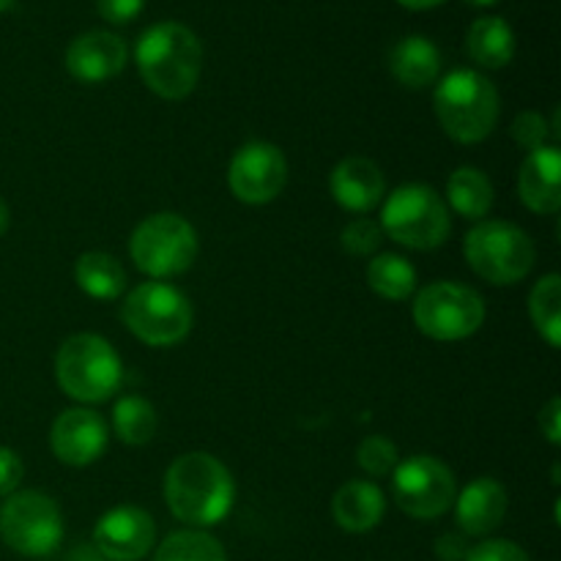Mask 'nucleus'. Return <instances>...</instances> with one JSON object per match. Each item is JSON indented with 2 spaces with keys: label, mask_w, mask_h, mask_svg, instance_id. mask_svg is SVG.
Segmentation results:
<instances>
[{
  "label": "nucleus",
  "mask_w": 561,
  "mask_h": 561,
  "mask_svg": "<svg viewBox=\"0 0 561 561\" xmlns=\"http://www.w3.org/2000/svg\"><path fill=\"white\" fill-rule=\"evenodd\" d=\"M162 493L173 518L190 529H208L222 524L233 510L236 482L228 466L211 453H186L164 471Z\"/></svg>",
  "instance_id": "f257e3e1"
},
{
  "label": "nucleus",
  "mask_w": 561,
  "mask_h": 561,
  "mask_svg": "<svg viewBox=\"0 0 561 561\" xmlns=\"http://www.w3.org/2000/svg\"><path fill=\"white\" fill-rule=\"evenodd\" d=\"M135 60L148 91L168 102H181L201 80L203 44L181 22H157L137 38Z\"/></svg>",
  "instance_id": "f03ea898"
},
{
  "label": "nucleus",
  "mask_w": 561,
  "mask_h": 561,
  "mask_svg": "<svg viewBox=\"0 0 561 561\" xmlns=\"http://www.w3.org/2000/svg\"><path fill=\"white\" fill-rule=\"evenodd\" d=\"M433 107L444 135L463 146H474L496 129L502 96L480 71L455 69L436 85Z\"/></svg>",
  "instance_id": "7ed1b4c3"
},
{
  "label": "nucleus",
  "mask_w": 561,
  "mask_h": 561,
  "mask_svg": "<svg viewBox=\"0 0 561 561\" xmlns=\"http://www.w3.org/2000/svg\"><path fill=\"white\" fill-rule=\"evenodd\" d=\"M55 381L77 403H104L124 381V365L113 345L93 332L71 334L55 354Z\"/></svg>",
  "instance_id": "20e7f679"
},
{
  "label": "nucleus",
  "mask_w": 561,
  "mask_h": 561,
  "mask_svg": "<svg viewBox=\"0 0 561 561\" xmlns=\"http://www.w3.org/2000/svg\"><path fill=\"white\" fill-rule=\"evenodd\" d=\"M463 255L471 272L485 283L507 288L531 274L537 250L531 236L507 219H480L463 239Z\"/></svg>",
  "instance_id": "39448f33"
},
{
  "label": "nucleus",
  "mask_w": 561,
  "mask_h": 561,
  "mask_svg": "<svg viewBox=\"0 0 561 561\" xmlns=\"http://www.w3.org/2000/svg\"><path fill=\"white\" fill-rule=\"evenodd\" d=\"M121 318L140 343L151 348H170L184 343L186 334L192 332L195 310L175 285L164 279H148L126 294Z\"/></svg>",
  "instance_id": "423d86ee"
},
{
  "label": "nucleus",
  "mask_w": 561,
  "mask_h": 561,
  "mask_svg": "<svg viewBox=\"0 0 561 561\" xmlns=\"http://www.w3.org/2000/svg\"><path fill=\"white\" fill-rule=\"evenodd\" d=\"M381 230L409 250H436L449 239L453 219L444 197L433 186L403 184L381 201Z\"/></svg>",
  "instance_id": "0eeeda50"
},
{
  "label": "nucleus",
  "mask_w": 561,
  "mask_h": 561,
  "mask_svg": "<svg viewBox=\"0 0 561 561\" xmlns=\"http://www.w3.org/2000/svg\"><path fill=\"white\" fill-rule=\"evenodd\" d=\"M197 230L190 219L173 211H159L142 219L129 239V255L135 266L151 279H170L190 272L195 263Z\"/></svg>",
  "instance_id": "6e6552de"
},
{
  "label": "nucleus",
  "mask_w": 561,
  "mask_h": 561,
  "mask_svg": "<svg viewBox=\"0 0 561 561\" xmlns=\"http://www.w3.org/2000/svg\"><path fill=\"white\" fill-rule=\"evenodd\" d=\"M0 537L20 557H53L64 542V513L47 493L16 491L0 507Z\"/></svg>",
  "instance_id": "1a4fd4ad"
},
{
  "label": "nucleus",
  "mask_w": 561,
  "mask_h": 561,
  "mask_svg": "<svg viewBox=\"0 0 561 561\" xmlns=\"http://www.w3.org/2000/svg\"><path fill=\"white\" fill-rule=\"evenodd\" d=\"M414 323L425 337L458 343L480 332L485 323V301L469 285L438 279L414 296Z\"/></svg>",
  "instance_id": "9d476101"
},
{
  "label": "nucleus",
  "mask_w": 561,
  "mask_h": 561,
  "mask_svg": "<svg viewBox=\"0 0 561 561\" xmlns=\"http://www.w3.org/2000/svg\"><path fill=\"white\" fill-rule=\"evenodd\" d=\"M392 496L409 518L433 520L453 510L458 482L436 455H411L392 471Z\"/></svg>",
  "instance_id": "9b49d317"
},
{
  "label": "nucleus",
  "mask_w": 561,
  "mask_h": 561,
  "mask_svg": "<svg viewBox=\"0 0 561 561\" xmlns=\"http://www.w3.org/2000/svg\"><path fill=\"white\" fill-rule=\"evenodd\" d=\"M285 184H288V162L274 142H244L230 159L228 186L236 201L247 206H266L277 201Z\"/></svg>",
  "instance_id": "f8f14e48"
},
{
  "label": "nucleus",
  "mask_w": 561,
  "mask_h": 561,
  "mask_svg": "<svg viewBox=\"0 0 561 561\" xmlns=\"http://www.w3.org/2000/svg\"><path fill=\"white\" fill-rule=\"evenodd\" d=\"M93 546L107 561H140L157 546V524L146 510L121 504L96 520Z\"/></svg>",
  "instance_id": "ddd939ff"
},
{
  "label": "nucleus",
  "mask_w": 561,
  "mask_h": 561,
  "mask_svg": "<svg viewBox=\"0 0 561 561\" xmlns=\"http://www.w3.org/2000/svg\"><path fill=\"white\" fill-rule=\"evenodd\" d=\"M110 442V427L93 409H66L49 427V449L55 458L75 469L96 463Z\"/></svg>",
  "instance_id": "4468645a"
},
{
  "label": "nucleus",
  "mask_w": 561,
  "mask_h": 561,
  "mask_svg": "<svg viewBox=\"0 0 561 561\" xmlns=\"http://www.w3.org/2000/svg\"><path fill=\"white\" fill-rule=\"evenodd\" d=\"M124 38L110 31H88L77 36L66 49V69L77 82L99 85L118 77L126 66Z\"/></svg>",
  "instance_id": "2eb2a0df"
},
{
  "label": "nucleus",
  "mask_w": 561,
  "mask_h": 561,
  "mask_svg": "<svg viewBox=\"0 0 561 561\" xmlns=\"http://www.w3.org/2000/svg\"><path fill=\"white\" fill-rule=\"evenodd\" d=\"M334 203L351 214H370L387 197V179L367 157H345L329 175Z\"/></svg>",
  "instance_id": "dca6fc26"
},
{
  "label": "nucleus",
  "mask_w": 561,
  "mask_h": 561,
  "mask_svg": "<svg viewBox=\"0 0 561 561\" xmlns=\"http://www.w3.org/2000/svg\"><path fill=\"white\" fill-rule=\"evenodd\" d=\"M453 507L460 535L488 537L502 526L504 515H507V488L493 477H477L460 491V496H455Z\"/></svg>",
  "instance_id": "f3484780"
},
{
  "label": "nucleus",
  "mask_w": 561,
  "mask_h": 561,
  "mask_svg": "<svg viewBox=\"0 0 561 561\" xmlns=\"http://www.w3.org/2000/svg\"><path fill=\"white\" fill-rule=\"evenodd\" d=\"M518 195L535 214H557L561 206V151L557 142L526 153L518 170Z\"/></svg>",
  "instance_id": "a211bd4d"
},
{
  "label": "nucleus",
  "mask_w": 561,
  "mask_h": 561,
  "mask_svg": "<svg viewBox=\"0 0 561 561\" xmlns=\"http://www.w3.org/2000/svg\"><path fill=\"white\" fill-rule=\"evenodd\" d=\"M387 513V502L376 482L370 480H348L337 488L332 499L334 524L351 535H365L381 524Z\"/></svg>",
  "instance_id": "6ab92c4d"
},
{
  "label": "nucleus",
  "mask_w": 561,
  "mask_h": 561,
  "mask_svg": "<svg viewBox=\"0 0 561 561\" xmlns=\"http://www.w3.org/2000/svg\"><path fill=\"white\" fill-rule=\"evenodd\" d=\"M389 71L394 80L411 91L433 85L442 71V53L425 36H405L389 53Z\"/></svg>",
  "instance_id": "aec40b11"
},
{
  "label": "nucleus",
  "mask_w": 561,
  "mask_h": 561,
  "mask_svg": "<svg viewBox=\"0 0 561 561\" xmlns=\"http://www.w3.org/2000/svg\"><path fill=\"white\" fill-rule=\"evenodd\" d=\"M75 283L85 296L96 301H115L126 290V268L110 252H82L75 263Z\"/></svg>",
  "instance_id": "412c9836"
},
{
  "label": "nucleus",
  "mask_w": 561,
  "mask_h": 561,
  "mask_svg": "<svg viewBox=\"0 0 561 561\" xmlns=\"http://www.w3.org/2000/svg\"><path fill=\"white\" fill-rule=\"evenodd\" d=\"M466 49L482 69H504L515 55V33L502 16H480L471 22Z\"/></svg>",
  "instance_id": "4be33fe9"
},
{
  "label": "nucleus",
  "mask_w": 561,
  "mask_h": 561,
  "mask_svg": "<svg viewBox=\"0 0 561 561\" xmlns=\"http://www.w3.org/2000/svg\"><path fill=\"white\" fill-rule=\"evenodd\" d=\"M447 208L463 219L480 222L493 208V184L480 168H458L447 181Z\"/></svg>",
  "instance_id": "5701e85b"
},
{
  "label": "nucleus",
  "mask_w": 561,
  "mask_h": 561,
  "mask_svg": "<svg viewBox=\"0 0 561 561\" xmlns=\"http://www.w3.org/2000/svg\"><path fill=\"white\" fill-rule=\"evenodd\" d=\"M367 285L387 301H409L416 294V268L398 252H381L367 263Z\"/></svg>",
  "instance_id": "b1692460"
},
{
  "label": "nucleus",
  "mask_w": 561,
  "mask_h": 561,
  "mask_svg": "<svg viewBox=\"0 0 561 561\" xmlns=\"http://www.w3.org/2000/svg\"><path fill=\"white\" fill-rule=\"evenodd\" d=\"M157 409L140 394H124L113 409V433L129 447H142L157 436Z\"/></svg>",
  "instance_id": "393cba45"
},
{
  "label": "nucleus",
  "mask_w": 561,
  "mask_h": 561,
  "mask_svg": "<svg viewBox=\"0 0 561 561\" xmlns=\"http://www.w3.org/2000/svg\"><path fill=\"white\" fill-rule=\"evenodd\" d=\"M153 561H228L225 546L203 529H181L157 546Z\"/></svg>",
  "instance_id": "a878e982"
},
{
  "label": "nucleus",
  "mask_w": 561,
  "mask_h": 561,
  "mask_svg": "<svg viewBox=\"0 0 561 561\" xmlns=\"http://www.w3.org/2000/svg\"><path fill=\"white\" fill-rule=\"evenodd\" d=\"M529 316L551 348L561 345V277L546 274L529 294Z\"/></svg>",
  "instance_id": "bb28decb"
},
{
  "label": "nucleus",
  "mask_w": 561,
  "mask_h": 561,
  "mask_svg": "<svg viewBox=\"0 0 561 561\" xmlns=\"http://www.w3.org/2000/svg\"><path fill=\"white\" fill-rule=\"evenodd\" d=\"M356 463L365 474L370 477H387L398 469L400 453L398 444L387 436H367L356 447Z\"/></svg>",
  "instance_id": "cd10ccee"
},
{
  "label": "nucleus",
  "mask_w": 561,
  "mask_h": 561,
  "mask_svg": "<svg viewBox=\"0 0 561 561\" xmlns=\"http://www.w3.org/2000/svg\"><path fill=\"white\" fill-rule=\"evenodd\" d=\"M381 241H383L381 225L370 217L351 219V222L343 228V233H340V244H343V250L354 257L376 255Z\"/></svg>",
  "instance_id": "c85d7f7f"
},
{
  "label": "nucleus",
  "mask_w": 561,
  "mask_h": 561,
  "mask_svg": "<svg viewBox=\"0 0 561 561\" xmlns=\"http://www.w3.org/2000/svg\"><path fill=\"white\" fill-rule=\"evenodd\" d=\"M513 140L518 142L526 151H537V148L548 146V135H551V126H548L546 115L537 113V110H526L518 118L513 121V129H510Z\"/></svg>",
  "instance_id": "c756f323"
},
{
  "label": "nucleus",
  "mask_w": 561,
  "mask_h": 561,
  "mask_svg": "<svg viewBox=\"0 0 561 561\" xmlns=\"http://www.w3.org/2000/svg\"><path fill=\"white\" fill-rule=\"evenodd\" d=\"M463 561H531L529 553L513 540H482L469 548Z\"/></svg>",
  "instance_id": "7c9ffc66"
},
{
  "label": "nucleus",
  "mask_w": 561,
  "mask_h": 561,
  "mask_svg": "<svg viewBox=\"0 0 561 561\" xmlns=\"http://www.w3.org/2000/svg\"><path fill=\"white\" fill-rule=\"evenodd\" d=\"M22 477H25V466L20 455L9 447H0V499L16 493Z\"/></svg>",
  "instance_id": "2f4dec72"
},
{
  "label": "nucleus",
  "mask_w": 561,
  "mask_h": 561,
  "mask_svg": "<svg viewBox=\"0 0 561 561\" xmlns=\"http://www.w3.org/2000/svg\"><path fill=\"white\" fill-rule=\"evenodd\" d=\"M142 3L146 0H96L99 14L113 25H126V22L135 20L142 11Z\"/></svg>",
  "instance_id": "473e14b6"
},
{
  "label": "nucleus",
  "mask_w": 561,
  "mask_h": 561,
  "mask_svg": "<svg viewBox=\"0 0 561 561\" xmlns=\"http://www.w3.org/2000/svg\"><path fill=\"white\" fill-rule=\"evenodd\" d=\"M540 433L548 438V442L553 444V447H559L561 444V400L559 398H551L546 403V409L540 411Z\"/></svg>",
  "instance_id": "72a5a7b5"
},
{
  "label": "nucleus",
  "mask_w": 561,
  "mask_h": 561,
  "mask_svg": "<svg viewBox=\"0 0 561 561\" xmlns=\"http://www.w3.org/2000/svg\"><path fill=\"white\" fill-rule=\"evenodd\" d=\"M469 548H471L469 537L447 531V535H442L436 540V557L442 561H463L466 553H469Z\"/></svg>",
  "instance_id": "f704fd0d"
},
{
  "label": "nucleus",
  "mask_w": 561,
  "mask_h": 561,
  "mask_svg": "<svg viewBox=\"0 0 561 561\" xmlns=\"http://www.w3.org/2000/svg\"><path fill=\"white\" fill-rule=\"evenodd\" d=\"M66 561H107V559L96 551V546H93V542H85V546L71 548Z\"/></svg>",
  "instance_id": "c9c22d12"
},
{
  "label": "nucleus",
  "mask_w": 561,
  "mask_h": 561,
  "mask_svg": "<svg viewBox=\"0 0 561 561\" xmlns=\"http://www.w3.org/2000/svg\"><path fill=\"white\" fill-rule=\"evenodd\" d=\"M398 3L411 11H425V9H433V5H442L444 0H398Z\"/></svg>",
  "instance_id": "e433bc0d"
},
{
  "label": "nucleus",
  "mask_w": 561,
  "mask_h": 561,
  "mask_svg": "<svg viewBox=\"0 0 561 561\" xmlns=\"http://www.w3.org/2000/svg\"><path fill=\"white\" fill-rule=\"evenodd\" d=\"M9 222H11V214H9V206H5V201L0 197V236L9 230Z\"/></svg>",
  "instance_id": "4c0bfd02"
},
{
  "label": "nucleus",
  "mask_w": 561,
  "mask_h": 561,
  "mask_svg": "<svg viewBox=\"0 0 561 561\" xmlns=\"http://www.w3.org/2000/svg\"><path fill=\"white\" fill-rule=\"evenodd\" d=\"M466 3H471V5H493V3H499V0H466Z\"/></svg>",
  "instance_id": "58836bf2"
},
{
  "label": "nucleus",
  "mask_w": 561,
  "mask_h": 561,
  "mask_svg": "<svg viewBox=\"0 0 561 561\" xmlns=\"http://www.w3.org/2000/svg\"><path fill=\"white\" fill-rule=\"evenodd\" d=\"M11 3H14V0H0V14H3V11H9Z\"/></svg>",
  "instance_id": "ea45409f"
}]
</instances>
